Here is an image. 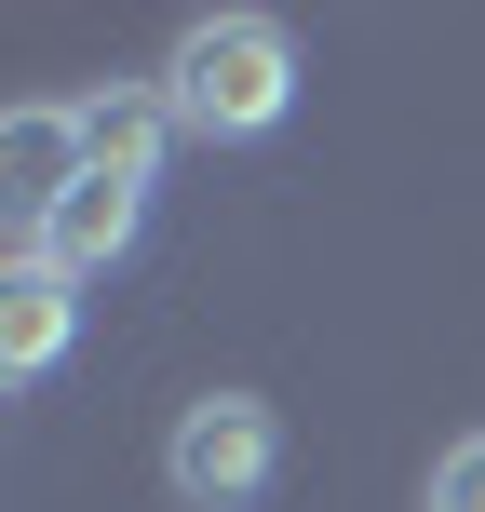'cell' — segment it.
<instances>
[{
    "label": "cell",
    "instance_id": "cell-1",
    "mask_svg": "<svg viewBox=\"0 0 485 512\" xmlns=\"http://www.w3.org/2000/svg\"><path fill=\"white\" fill-rule=\"evenodd\" d=\"M162 108H176V135L243 149V135H270L283 108H297V41H283L270 14H203V27H176V54H162Z\"/></svg>",
    "mask_w": 485,
    "mask_h": 512
},
{
    "label": "cell",
    "instance_id": "cell-2",
    "mask_svg": "<svg viewBox=\"0 0 485 512\" xmlns=\"http://www.w3.org/2000/svg\"><path fill=\"white\" fill-rule=\"evenodd\" d=\"M270 472H283V418L256 405V391L176 405V432H162V486H176V512H256Z\"/></svg>",
    "mask_w": 485,
    "mask_h": 512
},
{
    "label": "cell",
    "instance_id": "cell-3",
    "mask_svg": "<svg viewBox=\"0 0 485 512\" xmlns=\"http://www.w3.org/2000/svg\"><path fill=\"white\" fill-rule=\"evenodd\" d=\"M135 230H149V189H135V176H108V162H81V189H68V203H54L14 256H41V270H68V283H81V270H108Z\"/></svg>",
    "mask_w": 485,
    "mask_h": 512
},
{
    "label": "cell",
    "instance_id": "cell-4",
    "mask_svg": "<svg viewBox=\"0 0 485 512\" xmlns=\"http://www.w3.org/2000/svg\"><path fill=\"white\" fill-rule=\"evenodd\" d=\"M81 162H95V149H81V108H14V122H0V203H14V243L81 189Z\"/></svg>",
    "mask_w": 485,
    "mask_h": 512
},
{
    "label": "cell",
    "instance_id": "cell-5",
    "mask_svg": "<svg viewBox=\"0 0 485 512\" xmlns=\"http://www.w3.org/2000/svg\"><path fill=\"white\" fill-rule=\"evenodd\" d=\"M68 337H81V283L68 270H41V256H14V270H0V378H54V364H68Z\"/></svg>",
    "mask_w": 485,
    "mask_h": 512
},
{
    "label": "cell",
    "instance_id": "cell-6",
    "mask_svg": "<svg viewBox=\"0 0 485 512\" xmlns=\"http://www.w3.org/2000/svg\"><path fill=\"white\" fill-rule=\"evenodd\" d=\"M162 135H176V108H162V81H108V95H81V149H95L108 176L162 189Z\"/></svg>",
    "mask_w": 485,
    "mask_h": 512
},
{
    "label": "cell",
    "instance_id": "cell-7",
    "mask_svg": "<svg viewBox=\"0 0 485 512\" xmlns=\"http://www.w3.org/2000/svg\"><path fill=\"white\" fill-rule=\"evenodd\" d=\"M432 512H485V432H459L432 459Z\"/></svg>",
    "mask_w": 485,
    "mask_h": 512
}]
</instances>
